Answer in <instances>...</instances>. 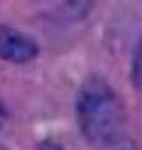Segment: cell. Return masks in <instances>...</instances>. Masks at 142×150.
Listing matches in <instances>:
<instances>
[{"instance_id":"obj_1","label":"cell","mask_w":142,"mask_h":150,"mask_svg":"<svg viewBox=\"0 0 142 150\" xmlns=\"http://www.w3.org/2000/svg\"><path fill=\"white\" fill-rule=\"evenodd\" d=\"M79 130L96 149H113L123 140L125 106L115 89L101 77H89L76 97Z\"/></svg>"},{"instance_id":"obj_2","label":"cell","mask_w":142,"mask_h":150,"mask_svg":"<svg viewBox=\"0 0 142 150\" xmlns=\"http://www.w3.org/2000/svg\"><path fill=\"white\" fill-rule=\"evenodd\" d=\"M38 53L39 46L34 38L28 36L26 33L12 26L0 24V58L2 60L16 65H22L34 60Z\"/></svg>"},{"instance_id":"obj_3","label":"cell","mask_w":142,"mask_h":150,"mask_svg":"<svg viewBox=\"0 0 142 150\" xmlns=\"http://www.w3.org/2000/svg\"><path fill=\"white\" fill-rule=\"evenodd\" d=\"M130 79L135 89L142 91V38L139 39L137 46L133 50L132 63H130Z\"/></svg>"},{"instance_id":"obj_4","label":"cell","mask_w":142,"mask_h":150,"mask_svg":"<svg viewBox=\"0 0 142 150\" xmlns=\"http://www.w3.org/2000/svg\"><path fill=\"white\" fill-rule=\"evenodd\" d=\"M38 150H64L62 147H60V143H57V142L53 140H45L41 145L38 147Z\"/></svg>"},{"instance_id":"obj_5","label":"cell","mask_w":142,"mask_h":150,"mask_svg":"<svg viewBox=\"0 0 142 150\" xmlns=\"http://www.w3.org/2000/svg\"><path fill=\"white\" fill-rule=\"evenodd\" d=\"M111 150H137V147L133 145L132 142H125V140H122L118 145H115Z\"/></svg>"},{"instance_id":"obj_6","label":"cell","mask_w":142,"mask_h":150,"mask_svg":"<svg viewBox=\"0 0 142 150\" xmlns=\"http://www.w3.org/2000/svg\"><path fill=\"white\" fill-rule=\"evenodd\" d=\"M7 120V111H5V108H4V104L0 103V130H2V126H4V123Z\"/></svg>"},{"instance_id":"obj_7","label":"cell","mask_w":142,"mask_h":150,"mask_svg":"<svg viewBox=\"0 0 142 150\" xmlns=\"http://www.w3.org/2000/svg\"><path fill=\"white\" fill-rule=\"evenodd\" d=\"M0 150H9V149H5V147H2V145H0Z\"/></svg>"}]
</instances>
